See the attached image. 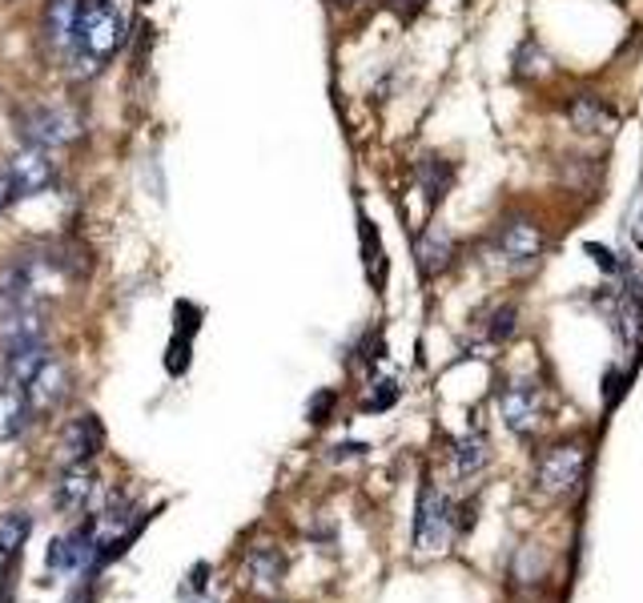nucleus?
<instances>
[{"mask_svg": "<svg viewBox=\"0 0 643 603\" xmlns=\"http://www.w3.org/2000/svg\"><path fill=\"white\" fill-rule=\"evenodd\" d=\"M125 40H129V21L113 0H81L73 45L65 53L69 73L77 81H92L125 49Z\"/></svg>", "mask_w": 643, "mask_h": 603, "instance_id": "nucleus-1", "label": "nucleus"}, {"mask_svg": "<svg viewBox=\"0 0 643 603\" xmlns=\"http://www.w3.org/2000/svg\"><path fill=\"white\" fill-rule=\"evenodd\" d=\"M13 133L28 149L53 153V149H69L85 137V118L77 109L53 106V101H25L13 109Z\"/></svg>", "mask_w": 643, "mask_h": 603, "instance_id": "nucleus-2", "label": "nucleus"}, {"mask_svg": "<svg viewBox=\"0 0 643 603\" xmlns=\"http://www.w3.org/2000/svg\"><path fill=\"white\" fill-rule=\"evenodd\" d=\"M583 471H588V451L579 443H559L539 459L535 483L543 495H571L583 483Z\"/></svg>", "mask_w": 643, "mask_h": 603, "instance_id": "nucleus-3", "label": "nucleus"}, {"mask_svg": "<svg viewBox=\"0 0 643 603\" xmlns=\"http://www.w3.org/2000/svg\"><path fill=\"white\" fill-rule=\"evenodd\" d=\"M92 559H97V524H81L77 531L53 539L49 551H45V567L57 571V576H81V571H92Z\"/></svg>", "mask_w": 643, "mask_h": 603, "instance_id": "nucleus-4", "label": "nucleus"}, {"mask_svg": "<svg viewBox=\"0 0 643 603\" xmlns=\"http://www.w3.org/2000/svg\"><path fill=\"white\" fill-rule=\"evenodd\" d=\"M450 527H455V515H450L447 495L434 483H422L419 515H415V547L438 551L450 539Z\"/></svg>", "mask_w": 643, "mask_h": 603, "instance_id": "nucleus-5", "label": "nucleus"}, {"mask_svg": "<svg viewBox=\"0 0 643 603\" xmlns=\"http://www.w3.org/2000/svg\"><path fill=\"white\" fill-rule=\"evenodd\" d=\"M69 391H73V374H69V367L57 355H45V362H40V367L33 370V379L25 382L28 407H33L37 419L49 415V410H61Z\"/></svg>", "mask_w": 643, "mask_h": 603, "instance_id": "nucleus-6", "label": "nucleus"}, {"mask_svg": "<svg viewBox=\"0 0 643 603\" xmlns=\"http://www.w3.org/2000/svg\"><path fill=\"white\" fill-rule=\"evenodd\" d=\"M499 410L515 434H531L543 422V386L535 379H511L499 394Z\"/></svg>", "mask_w": 643, "mask_h": 603, "instance_id": "nucleus-7", "label": "nucleus"}, {"mask_svg": "<svg viewBox=\"0 0 643 603\" xmlns=\"http://www.w3.org/2000/svg\"><path fill=\"white\" fill-rule=\"evenodd\" d=\"M106 451V427L97 415H77L61 427V446H57V459L61 467H77V463H92Z\"/></svg>", "mask_w": 643, "mask_h": 603, "instance_id": "nucleus-8", "label": "nucleus"}, {"mask_svg": "<svg viewBox=\"0 0 643 603\" xmlns=\"http://www.w3.org/2000/svg\"><path fill=\"white\" fill-rule=\"evenodd\" d=\"M495 254L511 270H531L543 254V234L539 225H531L527 218H507V222L495 230Z\"/></svg>", "mask_w": 643, "mask_h": 603, "instance_id": "nucleus-9", "label": "nucleus"}, {"mask_svg": "<svg viewBox=\"0 0 643 603\" xmlns=\"http://www.w3.org/2000/svg\"><path fill=\"white\" fill-rule=\"evenodd\" d=\"M4 165H9V173H13L16 189H21V201L25 197H37L45 194V189H53L57 185V161L45 153V149H16L13 158H4Z\"/></svg>", "mask_w": 643, "mask_h": 603, "instance_id": "nucleus-10", "label": "nucleus"}, {"mask_svg": "<svg viewBox=\"0 0 643 603\" xmlns=\"http://www.w3.org/2000/svg\"><path fill=\"white\" fill-rule=\"evenodd\" d=\"M45 334H49V322H45V310H40L37 302L16 306V310H4V330H0L4 355H16V350L45 346Z\"/></svg>", "mask_w": 643, "mask_h": 603, "instance_id": "nucleus-11", "label": "nucleus"}, {"mask_svg": "<svg viewBox=\"0 0 643 603\" xmlns=\"http://www.w3.org/2000/svg\"><path fill=\"white\" fill-rule=\"evenodd\" d=\"M97 471H92L89 463H77V467H65L61 479L53 483V507L65 515H81L89 512V503L97 499Z\"/></svg>", "mask_w": 643, "mask_h": 603, "instance_id": "nucleus-12", "label": "nucleus"}, {"mask_svg": "<svg viewBox=\"0 0 643 603\" xmlns=\"http://www.w3.org/2000/svg\"><path fill=\"white\" fill-rule=\"evenodd\" d=\"M81 0H45L40 9V45L49 53L65 57L73 45V25H77Z\"/></svg>", "mask_w": 643, "mask_h": 603, "instance_id": "nucleus-13", "label": "nucleus"}, {"mask_svg": "<svg viewBox=\"0 0 643 603\" xmlns=\"http://www.w3.org/2000/svg\"><path fill=\"white\" fill-rule=\"evenodd\" d=\"M455 177H459V170H455V161L438 158V153H422L419 161H415V185H419V194L426 206H443V197L450 194V185H455Z\"/></svg>", "mask_w": 643, "mask_h": 603, "instance_id": "nucleus-14", "label": "nucleus"}, {"mask_svg": "<svg viewBox=\"0 0 643 603\" xmlns=\"http://www.w3.org/2000/svg\"><path fill=\"white\" fill-rule=\"evenodd\" d=\"M33 419H37V415H33V407H28L25 386L0 382V446L16 443V439L33 427Z\"/></svg>", "mask_w": 643, "mask_h": 603, "instance_id": "nucleus-15", "label": "nucleus"}, {"mask_svg": "<svg viewBox=\"0 0 643 603\" xmlns=\"http://www.w3.org/2000/svg\"><path fill=\"white\" fill-rule=\"evenodd\" d=\"M450 262H455V237L447 230H438V225L422 230L419 242H415V266H419V274L438 278L443 270H450Z\"/></svg>", "mask_w": 643, "mask_h": 603, "instance_id": "nucleus-16", "label": "nucleus"}, {"mask_svg": "<svg viewBox=\"0 0 643 603\" xmlns=\"http://www.w3.org/2000/svg\"><path fill=\"white\" fill-rule=\"evenodd\" d=\"M567 121L576 133H604L616 121V106L604 101L599 93H576L567 97Z\"/></svg>", "mask_w": 643, "mask_h": 603, "instance_id": "nucleus-17", "label": "nucleus"}, {"mask_svg": "<svg viewBox=\"0 0 643 603\" xmlns=\"http://www.w3.org/2000/svg\"><path fill=\"white\" fill-rule=\"evenodd\" d=\"M246 576L262 591H277L282 588V576H286V559L277 555V547H254L246 555Z\"/></svg>", "mask_w": 643, "mask_h": 603, "instance_id": "nucleus-18", "label": "nucleus"}, {"mask_svg": "<svg viewBox=\"0 0 643 603\" xmlns=\"http://www.w3.org/2000/svg\"><path fill=\"white\" fill-rule=\"evenodd\" d=\"M491 459V446H486V434H467L455 443V471L459 475H479Z\"/></svg>", "mask_w": 643, "mask_h": 603, "instance_id": "nucleus-19", "label": "nucleus"}, {"mask_svg": "<svg viewBox=\"0 0 643 603\" xmlns=\"http://www.w3.org/2000/svg\"><path fill=\"white\" fill-rule=\"evenodd\" d=\"M33 536V515L28 512H13L0 519V555L13 559L16 551L25 547V539Z\"/></svg>", "mask_w": 643, "mask_h": 603, "instance_id": "nucleus-20", "label": "nucleus"}, {"mask_svg": "<svg viewBox=\"0 0 643 603\" xmlns=\"http://www.w3.org/2000/svg\"><path fill=\"white\" fill-rule=\"evenodd\" d=\"M358 225H362V262H367V274L374 286H382V274H386V266H382V242H379V230L370 222L367 213H358Z\"/></svg>", "mask_w": 643, "mask_h": 603, "instance_id": "nucleus-21", "label": "nucleus"}, {"mask_svg": "<svg viewBox=\"0 0 643 603\" xmlns=\"http://www.w3.org/2000/svg\"><path fill=\"white\" fill-rule=\"evenodd\" d=\"M515 327H519V315H515V306H491L483 315V339L486 342H507L515 334Z\"/></svg>", "mask_w": 643, "mask_h": 603, "instance_id": "nucleus-22", "label": "nucleus"}, {"mask_svg": "<svg viewBox=\"0 0 643 603\" xmlns=\"http://www.w3.org/2000/svg\"><path fill=\"white\" fill-rule=\"evenodd\" d=\"M564 170H567V185H576V189H591V185H595V177H599V161H595V158H579V153H567Z\"/></svg>", "mask_w": 643, "mask_h": 603, "instance_id": "nucleus-23", "label": "nucleus"}, {"mask_svg": "<svg viewBox=\"0 0 643 603\" xmlns=\"http://www.w3.org/2000/svg\"><path fill=\"white\" fill-rule=\"evenodd\" d=\"M338 407V391H318L310 394V403H306V422H314V427H326L330 415Z\"/></svg>", "mask_w": 643, "mask_h": 603, "instance_id": "nucleus-24", "label": "nucleus"}, {"mask_svg": "<svg viewBox=\"0 0 643 603\" xmlns=\"http://www.w3.org/2000/svg\"><path fill=\"white\" fill-rule=\"evenodd\" d=\"M398 403V382L394 379H382V382H374V394H370L367 403H362V410H386V407H394Z\"/></svg>", "mask_w": 643, "mask_h": 603, "instance_id": "nucleus-25", "label": "nucleus"}, {"mask_svg": "<svg viewBox=\"0 0 643 603\" xmlns=\"http://www.w3.org/2000/svg\"><path fill=\"white\" fill-rule=\"evenodd\" d=\"M189 350H194V339H173L170 346V358H165V367H170V374H185L189 370Z\"/></svg>", "mask_w": 643, "mask_h": 603, "instance_id": "nucleus-26", "label": "nucleus"}, {"mask_svg": "<svg viewBox=\"0 0 643 603\" xmlns=\"http://www.w3.org/2000/svg\"><path fill=\"white\" fill-rule=\"evenodd\" d=\"M173 318H177V334H182V339H194L201 310H197L194 302H177V306H173Z\"/></svg>", "mask_w": 643, "mask_h": 603, "instance_id": "nucleus-27", "label": "nucleus"}, {"mask_svg": "<svg viewBox=\"0 0 643 603\" xmlns=\"http://www.w3.org/2000/svg\"><path fill=\"white\" fill-rule=\"evenodd\" d=\"M355 350H358V358H362V362L370 367V362H379V358L386 355V342H382L379 330H367V334H362V342H358Z\"/></svg>", "mask_w": 643, "mask_h": 603, "instance_id": "nucleus-28", "label": "nucleus"}, {"mask_svg": "<svg viewBox=\"0 0 643 603\" xmlns=\"http://www.w3.org/2000/svg\"><path fill=\"white\" fill-rule=\"evenodd\" d=\"M16 201H21V189H16V182H13V173H9V165L0 161V213L13 210Z\"/></svg>", "mask_w": 643, "mask_h": 603, "instance_id": "nucleus-29", "label": "nucleus"}, {"mask_svg": "<svg viewBox=\"0 0 643 603\" xmlns=\"http://www.w3.org/2000/svg\"><path fill=\"white\" fill-rule=\"evenodd\" d=\"M588 254L595 258V266L604 270V274H623V266H619V258L611 254L607 246H599V242H588Z\"/></svg>", "mask_w": 643, "mask_h": 603, "instance_id": "nucleus-30", "label": "nucleus"}, {"mask_svg": "<svg viewBox=\"0 0 643 603\" xmlns=\"http://www.w3.org/2000/svg\"><path fill=\"white\" fill-rule=\"evenodd\" d=\"M386 9H391L398 21H415V16L426 9V0H386Z\"/></svg>", "mask_w": 643, "mask_h": 603, "instance_id": "nucleus-31", "label": "nucleus"}, {"mask_svg": "<svg viewBox=\"0 0 643 603\" xmlns=\"http://www.w3.org/2000/svg\"><path fill=\"white\" fill-rule=\"evenodd\" d=\"M635 206L643 210V185H640V197H635ZM628 234H631V242L643 249V218H640V213H631V218H628Z\"/></svg>", "mask_w": 643, "mask_h": 603, "instance_id": "nucleus-32", "label": "nucleus"}, {"mask_svg": "<svg viewBox=\"0 0 643 603\" xmlns=\"http://www.w3.org/2000/svg\"><path fill=\"white\" fill-rule=\"evenodd\" d=\"M355 455H367V443H338L334 446V459H355Z\"/></svg>", "mask_w": 643, "mask_h": 603, "instance_id": "nucleus-33", "label": "nucleus"}, {"mask_svg": "<svg viewBox=\"0 0 643 603\" xmlns=\"http://www.w3.org/2000/svg\"><path fill=\"white\" fill-rule=\"evenodd\" d=\"M185 603H218V600H213V595H206V591H194V595H189Z\"/></svg>", "mask_w": 643, "mask_h": 603, "instance_id": "nucleus-34", "label": "nucleus"}, {"mask_svg": "<svg viewBox=\"0 0 643 603\" xmlns=\"http://www.w3.org/2000/svg\"><path fill=\"white\" fill-rule=\"evenodd\" d=\"M338 9H358V4H367V0H334Z\"/></svg>", "mask_w": 643, "mask_h": 603, "instance_id": "nucleus-35", "label": "nucleus"}, {"mask_svg": "<svg viewBox=\"0 0 643 603\" xmlns=\"http://www.w3.org/2000/svg\"><path fill=\"white\" fill-rule=\"evenodd\" d=\"M0 4H13V0H0Z\"/></svg>", "mask_w": 643, "mask_h": 603, "instance_id": "nucleus-36", "label": "nucleus"}]
</instances>
